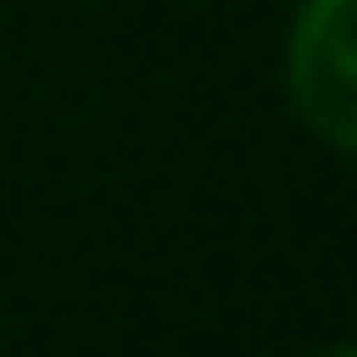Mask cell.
Segmentation results:
<instances>
[{
	"instance_id": "1",
	"label": "cell",
	"mask_w": 357,
	"mask_h": 357,
	"mask_svg": "<svg viewBox=\"0 0 357 357\" xmlns=\"http://www.w3.org/2000/svg\"><path fill=\"white\" fill-rule=\"evenodd\" d=\"M291 106L318 139L357 153V0H305L291 26Z\"/></svg>"
},
{
	"instance_id": "2",
	"label": "cell",
	"mask_w": 357,
	"mask_h": 357,
	"mask_svg": "<svg viewBox=\"0 0 357 357\" xmlns=\"http://www.w3.org/2000/svg\"><path fill=\"white\" fill-rule=\"evenodd\" d=\"M318 357H357V344H331V351H318Z\"/></svg>"
}]
</instances>
